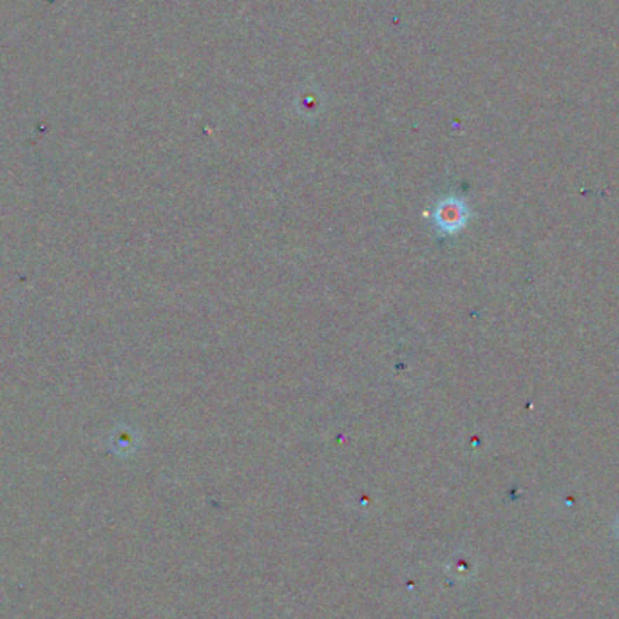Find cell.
Returning <instances> with one entry per match:
<instances>
[{"instance_id":"obj_1","label":"cell","mask_w":619,"mask_h":619,"mask_svg":"<svg viewBox=\"0 0 619 619\" xmlns=\"http://www.w3.org/2000/svg\"><path fill=\"white\" fill-rule=\"evenodd\" d=\"M465 206L456 199H447L439 208V225L446 230H456L465 221Z\"/></svg>"}]
</instances>
